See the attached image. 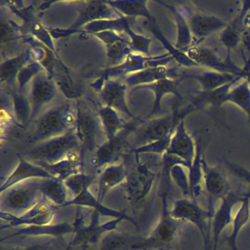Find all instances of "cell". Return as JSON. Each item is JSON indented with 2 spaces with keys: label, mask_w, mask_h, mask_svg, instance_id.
I'll list each match as a JSON object with an SVG mask.
<instances>
[{
  "label": "cell",
  "mask_w": 250,
  "mask_h": 250,
  "mask_svg": "<svg viewBox=\"0 0 250 250\" xmlns=\"http://www.w3.org/2000/svg\"><path fill=\"white\" fill-rule=\"evenodd\" d=\"M76 123L74 131L81 145L82 154L95 152L106 141V135L93 102L78 99L76 102Z\"/></svg>",
  "instance_id": "cell-1"
},
{
  "label": "cell",
  "mask_w": 250,
  "mask_h": 250,
  "mask_svg": "<svg viewBox=\"0 0 250 250\" xmlns=\"http://www.w3.org/2000/svg\"><path fill=\"white\" fill-rule=\"evenodd\" d=\"M76 116V106L74 107L69 102L54 106L36 120V127L29 143L36 145L66 134L74 128Z\"/></svg>",
  "instance_id": "cell-2"
},
{
  "label": "cell",
  "mask_w": 250,
  "mask_h": 250,
  "mask_svg": "<svg viewBox=\"0 0 250 250\" xmlns=\"http://www.w3.org/2000/svg\"><path fill=\"white\" fill-rule=\"evenodd\" d=\"M195 111L190 104L181 109L175 105L171 113L148 119L146 122L143 121L133 132L134 135L131 137L133 143L131 150L162 140L172 134L179 123Z\"/></svg>",
  "instance_id": "cell-3"
},
{
  "label": "cell",
  "mask_w": 250,
  "mask_h": 250,
  "mask_svg": "<svg viewBox=\"0 0 250 250\" xmlns=\"http://www.w3.org/2000/svg\"><path fill=\"white\" fill-rule=\"evenodd\" d=\"M80 210L77 211L74 222V232L72 238L68 246L73 247H89L100 243L105 235L109 232L116 230L118 225L122 221V218L113 219L105 223L101 224L99 222L100 214L95 210H92L89 218L88 223L86 222L85 216Z\"/></svg>",
  "instance_id": "cell-4"
},
{
  "label": "cell",
  "mask_w": 250,
  "mask_h": 250,
  "mask_svg": "<svg viewBox=\"0 0 250 250\" xmlns=\"http://www.w3.org/2000/svg\"><path fill=\"white\" fill-rule=\"evenodd\" d=\"M77 151L82 153L81 145L73 128L63 135L35 145L25 156L35 164H54Z\"/></svg>",
  "instance_id": "cell-5"
},
{
  "label": "cell",
  "mask_w": 250,
  "mask_h": 250,
  "mask_svg": "<svg viewBox=\"0 0 250 250\" xmlns=\"http://www.w3.org/2000/svg\"><path fill=\"white\" fill-rule=\"evenodd\" d=\"M41 180L25 181L2 193L1 211L21 215L44 200L41 189Z\"/></svg>",
  "instance_id": "cell-6"
},
{
  "label": "cell",
  "mask_w": 250,
  "mask_h": 250,
  "mask_svg": "<svg viewBox=\"0 0 250 250\" xmlns=\"http://www.w3.org/2000/svg\"><path fill=\"white\" fill-rule=\"evenodd\" d=\"M181 223L171 216L166 194H162L160 218L151 232L144 237V250H172L181 233Z\"/></svg>",
  "instance_id": "cell-7"
},
{
  "label": "cell",
  "mask_w": 250,
  "mask_h": 250,
  "mask_svg": "<svg viewBox=\"0 0 250 250\" xmlns=\"http://www.w3.org/2000/svg\"><path fill=\"white\" fill-rule=\"evenodd\" d=\"M169 213L174 219L194 225L201 235L203 243L211 241V222L213 216L203 208L197 200L181 198L175 200Z\"/></svg>",
  "instance_id": "cell-8"
},
{
  "label": "cell",
  "mask_w": 250,
  "mask_h": 250,
  "mask_svg": "<svg viewBox=\"0 0 250 250\" xmlns=\"http://www.w3.org/2000/svg\"><path fill=\"white\" fill-rule=\"evenodd\" d=\"M143 121L130 123L124 130L112 140H106L99 147L90 159L91 166L96 170H102L109 165L118 164L125 153V148L130 147L128 138Z\"/></svg>",
  "instance_id": "cell-9"
},
{
  "label": "cell",
  "mask_w": 250,
  "mask_h": 250,
  "mask_svg": "<svg viewBox=\"0 0 250 250\" xmlns=\"http://www.w3.org/2000/svg\"><path fill=\"white\" fill-rule=\"evenodd\" d=\"M56 211V206L45 199L28 211L18 216L1 211V229L50 225Z\"/></svg>",
  "instance_id": "cell-10"
},
{
  "label": "cell",
  "mask_w": 250,
  "mask_h": 250,
  "mask_svg": "<svg viewBox=\"0 0 250 250\" xmlns=\"http://www.w3.org/2000/svg\"><path fill=\"white\" fill-rule=\"evenodd\" d=\"M172 60V57L168 53L151 57L132 52L128 55L122 63L104 70L102 73L100 78L112 80L122 77L124 79L129 74L143 71L146 68L166 66Z\"/></svg>",
  "instance_id": "cell-11"
},
{
  "label": "cell",
  "mask_w": 250,
  "mask_h": 250,
  "mask_svg": "<svg viewBox=\"0 0 250 250\" xmlns=\"http://www.w3.org/2000/svg\"><path fill=\"white\" fill-rule=\"evenodd\" d=\"M140 158L135 156V167L128 172L124 183L127 199L133 205L140 203L148 195L156 178V174L146 164L141 162Z\"/></svg>",
  "instance_id": "cell-12"
},
{
  "label": "cell",
  "mask_w": 250,
  "mask_h": 250,
  "mask_svg": "<svg viewBox=\"0 0 250 250\" xmlns=\"http://www.w3.org/2000/svg\"><path fill=\"white\" fill-rule=\"evenodd\" d=\"M58 92V88L53 78L46 71L35 77L30 83L28 97L32 109L30 124L37 120L46 106L55 100Z\"/></svg>",
  "instance_id": "cell-13"
},
{
  "label": "cell",
  "mask_w": 250,
  "mask_h": 250,
  "mask_svg": "<svg viewBox=\"0 0 250 250\" xmlns=\"http://www.w3.org/2000/svg\"><path fill=\"white\" fill-rule=\"evenodd\" d=\"M187 56L202 68H207L217 72L230 74L235 76H241L245 79V73L243 68H240L234 63L231 58L221 59L217 54L210 48L206 46H190L184 51Z\"/></svg>",
  "instance_id": "cell-14"
},
{
  "label": "cell",
  "mask_w": 250,
  "mask_h": 250,
  "mask_svg": "<svg viewBox=\"0 0 250 250\" xmlns=\"http://www.w3.org/2000/svg\"><path fill=\"white\" fill-rule=\"evenodd\" d=\"M248 191L240 189L231 190L226 194L216 208L211 222L212 250H217L219 237L224 229L232 223L233 208L245 198Z\"/></svg>",
  "instance_id": "cell-15"
},
{
  "label": "cell",
  "mask_w": 250,
  "mask_h": 250,
  "mask_svg": "<svg viewBox=\"0 0 250 250\" xmlns=\"http://www.w3.org/2000/svg\"><path fill=\"white\" fill-rule=\"evenodd\" d=\"M91 86L95 90L100 92L101 97L105 106H109L117 112L127 115L134 121H142L140 118H137L128 108L125 99L128 87L124 82L113 79L104 80L99 78Z\"/></svg>",
  "instance_id": "cell-16"
},
{
  "label": "cell",
  "mask_w": 250,
  "mask_h": 250,
  "mask_svg": "<svg viewBox=\"0 0 250 250\" xmlns=\"http://www.w3.org/2000/svg\"><path fill=\"white\" fill-rule=\"evenodd\" d=\"M181 8L191 30L192 46H195L213 33L222 31L228 24L218 17L194 11L188 7L183 6Z\"/></svg>",
  "instance_id": "cell-17"
},
{
  "label": "cell",
  "mask_w": 250,
  "mask_h": 250,
  "mask_svg": "<svg viewBox=\"0 0 250 250\" xmlns=\"http://www.w3.org/2000/svg\"><path fill=\"white\" fill-rule=\"evenodd\" d=\"M203 182L207 194L209 213L213 216L222 199L231 191L229 182L217 167L207 163L205 156L203 159Z\"/></svg>",
  "instance_id": "cell-18"
},
{
  "label": "cell",
  "mask_w": 250,
  "mask_h": 250,
  "mask_svg": "<svg viewBox=\"0 0 250 250\" xmlns=\"http://www.w3.org/2000/svg\"><path fill=\"white\" fill-rule=\"evenodd\" d=\"M165 154L179 159L187 169L191 167L196 155V142L186 129L184 120L175 128Z\"/></svg>",
  "instance_id": "cell-19"
},
{
  "label": "cell",
  "mask_w": 250,
  "mask_h": 250,
  "mask_svg": "<svg viewBox=\"0 0 250 250\" xmlns=\"http://www.w3.org/2000/svg\"><path fill=\"white\" fill-rule=\"evenodd\" d=\"M238 76L217 72L202 67L178 70V80H196L203 91H211L228 84Z\"/></svg>",
  "instance_id": "cell-20"
},
{
  "label": "cell",
  "mask_w": 250,
  "mask_h": 250,
  "mask_svg": "<svg viewBox=\"0 0 250 250\" xmlns=\"http://www.w3.org/2000/svg\"><path fill=\"white\" fill-rule=\"evenodd\" d=\"M49 178H54L44 168L19 155L18 165L2 183L0 191L2 194L11 187L30 180Z\"/></svg>",
  "instance_id": "cell-21"
},
{
  "label": "cell",
  "mask_w": 250,
  "mask_h": 250,
  "mask_svg": "<svg viewBox=\"0 0 250 250\" xmlns=\"http://www.w3.org/2000/svg\"><path fill=\"white\" fill-rule=\"evenodd\" d=\"M79 11V16L69 30L78 32L80 27H84L93 21L100 20H115L121 17L106 1H87L83 2Z\"/></svg>",
  "instance_id": "cell-22"
},
{
  "label": "cell",
  "mask_w": 250,
  "mask_h": 250,
  "mask_svg": "<svg viewBox=\"0 0 250 250\" xmlns=\"http://www.w3.org/2000/svg\"><path fill=\"white\" fill-rule=\"evenodd\" d=\"M93 35L106 45L108 61L112 66L122 63L128 55L132 53L130 40L123 33L114 30H106Z\"/></svg>",
  "instance_id": "cell-23"
},
{
  "label": "cell",
  "mask_w": 250,
  "mask_h": 250,
  "mask_svg": "<svg viewBox=\"0 0 250 250\" xmlns=\"http://www.w3.org/2000/svg\"><path fill=\"white\" fill-rule=\"evenodd\" d=\"M68 206H77V207L87 208L92 209V210L98 212L100 216L110 217L112 219H120L122 218L125 221L131 222L133 225H136L134 219L128 216L124 210H118L110 208L104 206L102 202L98 200L97 197H95L89 187L84 188L77 197L70 199L62 207Z\"/></svg>",
  "instance_id": "cell-24"
},
{
  "label": "cell",
  "mask_w": 250,
  "mask_h": 250,
  "mask_svg": "<svg viewBox=\"0 0 250 250\" xmlns=\"http://www.w3.org/2000/svg\"><path fill=\"white\" fill-rule=\"evenodd\" d=\"M250 11V1H244L238 14L221 31L219 40L228 51L227 58H231V51L241 43L245 27L246 17Z\"/></svg>",
  "instance_id": "cell-25"
},
{
  "label": "cell",
  "mask_w": 250,
  "mask_h": 250,
  "mask_svg": "<svg viewBox=\"0 0 250 250\" xmlns=\"http://www.w3.org/2000/svg\"><path fill=\"white\" fill-rule=\"evenodd\" d=\"M74 226L68 222L55 224V225H39V226L24 227L16 228L12 233L1 238V241L16 237L49 236L53 238H62L65 235L73 234Z\"/></svg>",
  "instance_id": "cell-26"
},
{
  "label": "cell",
  "mask_w": 250,
  "mask_h": 250,
  "mask_svg": "<svg viewBox=\"0 0 250 250\" xmlns=\"http://www.w3.org/2000/svg\"><path fill=\"white\" fill-rule=\"evenodd\" d=\"M181 80H172V79H163L156 83L146 85L139 86L133 89V92L139 90H147L152 91L154 94V103L153 109L147 116V119H151L152 117L162 113V101L166 95L173 94L178 99H182L181 93L178 90V87L181 84Z\"/></svg>",
  "instance_id": "cell-27"
},
{
  "label": "cell",
  "mask_w": 250,
  "mask_h": 250,
  "mask_svg": "<svg viewBox=\"0 0 250 250\" xmlns=\"http://www.w3.org/2000/svg\"><path fill=\"white\" fill-rule=\"evenodd\" d=\"M163 79L178 80V68H169L166 66L146 68L143 71L129 74L122 79V81L126 84L127 87H134V88L139 86L156 83Z\"/></svg>",
  "instance_id": "cell-28"
},
{
  "label": "cell",
  "mask_w": 250,
  "mask_h": 250,
  "mask_svg": "<svg viewBox=\"0 0 250 250\" xmlns=\"http://www.w3.org/2000/svg\"><path fill=\"white\" fill-rule=\"evenodd\" d=\"M242 80H244L242 77L238 76L230 83L216 90H211V91L200 90L191 98L189 104L196 109V111L204 109L207 106L219 107L222 105L225 104V98L229 90Z\"/></svg>",
  "instance_id": "cell-29"
},
{
  "label": "cell",
  "mask_w": 250,
  "mask_h": 250,
  "mask_svg": "<svg viewBox=\"0 0 250 250\" xmlns=\"http://www.w3.org/2000/svg\"><path fill=\"white\" fill-rule=\"evenodd\" d=\"M101 250H144V238L125 232L113 231L100 241Z\"/></svg>",
  "instance_id": "cell-30"
},
{
  "label": "cell",
  "mask_w": 250,
  "mask_h": 250,
  "mask_svg": "<svg viewBox=\"0 0 250 250\" xmlns=\"http://www.w3.org/2000/svg\"><path fill=\"white\" fill-rule=\"evenodd\" d=\"M128 171L124 163L115 164L104 168L99 177L98 200L103 202L109 191L125 183Z\"/></svg>",
  "instance_id": "cell-31"
},
{
  "label": "cell",
  "mask_w": 250,
  "mask_h": 250,
  "mask_svg": "<svg viewBox=\"0 0 250 250\" xmlns=\"http://www.w3.org/2000/svg\"><path fill=\"white\" fill-rule=\"evenodd\" d=\"M83 162V156L81 152H74L69 156L60 162L54 164L40 163V165L49 172L55 179L63 182L71 175L81 172Z\"/></svg>",
  "instance_id": "cell-32"
},
{
  "label": "cell",
  "mask_w": 250,
  "mask_h": 250,
  "mask_svg": "<svg viewBox=\"0 0 250 250\" xmlns=\"http://www.w3.org/2000/svg\"><path fill=\"white\" fill-rule=\"evenodd\" d=\"M33 60L32 51L26 49L16 56L2 61L1 63L2 83H5L10 88L17 87V77L19 73Z\"/></svg>",
  "instance_id": "cell-33"
},
{
  "label": "cell",
  "mask_w": 250,
  "mask_h": 250,
  "mask_svg": "<svg viewBox=\"0 0 250 250\" xmlns=\"http://www.w3.org/2000/svg\"><path fill=\"white\" fill-rule=\"evenodd\" d=\"M157 2L169 10V12L172 14L176 27V42L175 46L178 50L184 52L192 46L193 43L192 35L185 15L180 7L167 3L163 1H158Z\"/></svg>",
  "instance_id": "cell-34"
},
{
  "label": "cell",
  "mask_w": 250,
  "mask_h": 250,
  "mask_svg": "<svg viewBox=\"0 0 250 250\" xmlns=\"http://www.w3.org/2000/svg\"><path fill=\"white\" fill-rule=\"evenodd\" d=\"M97 112L107 140L116 137L128 125V124L121 119L118 112L109 106H97Z\"/></svg>",
  "instance_id": "cell-35"
},
{
  "label": "cell",
  "mask_w": 250,
  "mask_h": 250,
  "mask_svg": "<svg viewBox=\"0 0 250 250\" xmlns=\"http://www.w3.org/2000/svg\"><path fill=\"white\" fill-rule=\"evenodd\" d=\"M117 12L126 18L144 17L147 21H152L154 17L150 14L146 1L125 0V1H106Z\"/></svg>",
  "instance_id": "cell-36"
},
{
  "label": "cell",
  "mask_w": 250,
  "mask_h": 250,
  "mask_svg": "<svg viewBox=\"0 0 250 250\" xmlns=\"http://www.w3.org/2000/svg\"><path fill=\"white\" fill-rule=\"evenodd\" d=\"M41 189L43 198L55 206L62 207L69 200L65 184L55 178L41 180Z\"/></svg>",
  "instance_id": "cell-37"
},
{
  "label": "cell",
  "mask_w": 250,
  "mask_h": 250,
  "mask_svg": "<svg viewBox=\"0 0 250 250\" xmlns=\"http://www.w3.org/2000/svg\"><path fill=\"white\" fill-rule=\"evenodd\" d=\"M250 188L247 195L241 203L232 221V231L227 238V242L231 250H238L237 239L242 228L248 223L250 219Z\"/></svg>",
  "instance_id": "cell-38"
},
{
  "label": "cell",
  "mask_w": 250,
  "mask_h": 250,
  "mask_svg": "<svg viewBox=\"0 0 250 250\" xmlns=\"http://www.w3.org/2000/svg\"><path fill=\"white\" fill-rule=\"evenodd\" d=\"M203 145L200 139L196 141V155L194 161L191 164L188 170V179H189L190 191H191V198L197 200V197L201 194V184L203 181Z\"/></svg>",
  "instance_id": "cell-39"
},
{
  "label": "cell",
  "mask_w": 250,
  "mask_h": 250,
  "mask_svg": "<svg viewBox=\"0 0 250 250\" xmlns=\"http://www.w3.org/2000/svg\"><path fill=\"white\" fill-rule=\"evenodd\" d=\"M9 92L16 123L21 128H25L30 124L31 118L32 109L29 98L24 93H20L17 87H11Z\"/></svg>",
  "instance_id": "cell-40"
},
{
  "label": "cell",
  "mask_w": 250,
  "mask_h": 250,
  "mask_svg": "<svg viewBox=\"0 0 250 250\" xmlns=\"http://www.w3.org/2000/svg\"><path fill=\"white\" fill-rule=\"evenodd\" d=\"M148 21V28L153 34L160 41L164 47L167 51V53L172 57V59L175 60L180 65H182L184 68H195L200 67L197 63L191 61L185 52L178 50L175 48V45L171 44L170 42L167 40L161 31L159 26L156 22V19Z\"/></svg>",
  "instance_id": "cell-41"
},
{
  "label": "cell",
  "mask_w": 250,
  "mask_h": 250,
  "mask_svg": "<svg viewBox=\"0 0 250 250\" xmlns=\"http://www.w3.org/2000/svg\"><path fill=\"white\" fill-rule=\"evenodd\" d=\"M225 103H231L239 107L247 115L250 128V85L247 80H243L229 90Z\"/></svg>",
  "instance_id": "cell-42"
},
{
  "label": "cell",
  "mask_w": 250,
  "mask_h": 250,
  "mask_svg": "<svg viewBox=\"0 0 250 250\" xmlns=\"http://www.w3.org/2000/svg\"><path fill=\"white\" fill-rule=\"evenodd\" d=\"M43 71H45L43 67L35 60L27 64L20 71L17 77V87L20 93H24V87Z\"/></svg>",
  "instance_id": "cell-43"
},
{
  "label": "cell",
  "mask_w": 250,
  "mask_h": 250,
  "mask_svg": "<svg viewBox=\"0 0 250 250\" xmlns=\"http://www.w3.org/2000/svg\"><path fill=\"white\" fill-rule=\"evenodd\" d=\"M21 27L13 22L11 20L4 18L1 15V46L2 49L8 45H11L16 41H18L20 38H22L21 34Z\"/></svg>",
  "instance_id": "cell-44"
},
{
  "label": "cell",
  "mask_w": 250,
  "mask_h": 250,
  "mask_svg": "<svg viewBox=\"0 0 250 250\" xmlns=\"http://www.w3.org/2000/svg\"><path fill=\"white\" fill-rule=\"evenodd\" d=\"M93 181V177L92 175L80 172L71 175L65 179L63 183L73 198L79 195L84 188L90 187Z\"/></svg>",
  "instance_id": "cell-45"
},
{
  "label": "cell",
  "mask_w": 250,
  "mask_h": 250,
  "mask_svg": "<svg viewBox=\"0 0 250 250\" xmlns=\"http://www.w3.org/2000/svg\"><path fill=\"white\" fill-rule=\"evenodd\" d=\"M186 169L187 168L182 165H174L170 168L168 173L174 184L181 190L185 198H191L189 179Z\"/></svg>",
  "instance_id": "cell-46"
},
{
  "label": "cell",
  "mask_w": 250,
  "mask_h": 250,
  "mask_svg": "<svg viewBox=\"0 0 250 250\" xmlns=\"http://www.w3.org/2000/svg\"><path fill=\"white\" fill-rule=\"evenodd\" d=\"M173 133L169 134L162 140L153 142V143H150V144L146 145V146H141V147H137V148L132 149L130 153H134V156H140V155L145 154V153H153V154L163 156L167 150L168 147H169V143H170L171 138H172Z\"/></svg>",
  "instance_id": "cell-47"
},
{
  "label": "cell",
  "mask_w": 250,
  "mask_h": 250,
  "mask_svg": "<svg viewBox=\"0 0 250 250\" xmlns=\"http://www.w3.org/2000/svg\"><path fill=\"white\" fill-rule=\"evenodd\" d=\"M125 34L129 37L131 49L133 53L141 54L150 56V47L152 39L141 35L137 34L131 27L125 31Z\"/></svg>",
  "instance_id": "cell-48"
},
{
  "label": "cell",
  "mask_w": 250,
  "mask_h": 250,
  "mask_svg": "<svg viewBox=\"0 0 250 250\" xmlns=\"http://www.w3.org/2000/svg\"><path fill=\"white\" fill-rule=\"evenodd\" d=\"M30 32L33 33L32 36L38 39L39 42L47 46L51 50L53 51L55 54H57L55 50V45L52 42V38L50 33L48 30H46L42 24L39 23H33L30 26ZM58 55V54H57Z\"/></svg>",
  "instance_id": "cell-49"
},
{
  "label": "cell",
  "mask_w": 250,
  "mask_h": 250,
  "mask_svg": "<svg viewBox=\"0 0 250 250\" xmlns=\"http://www.w3.org/2000/svg\"><path fill=\"white\" fill-rule=\"evenodd\" d=\"M241 43L244 45V49L247 52L245 65L243 67L244 73H246L250 71V11H249L247 17H246L245 27H244Z\"/></svg>",
  "instance_id": "cell-50"
},
{
  "label": "cell",
  "mask_w": 250,
  "mask_h": 250,
  "mask_svg": "<svg viewBox=\"0 0 250 250\" xmlns=\"http://www.w3.org/2000/svg\"><path fill=\"white\" fill-rule=\"evenodd\" d=\"M227 168L229 169V172L236 177L237 178L245 183V184L250 185V170L247 169L244 167L237 164L232 163V162L226 161L225 162Z\"/></svg>",
  "instance_id": "cell-51"
},
{
  "label": "cell",
  "mask_w": 250,
  "mask_h": 250,
  "mask_svg": "<svg viewBox=\"0 0 250 250\" xmlns=\"http://www.w3.org/2000/svg\"><path fill=\"white\" fill-rule=\"evenodd\" d=\"M46 246L43 244H36L27 247H8L2 248L1 250H43L46 248Z\"/></svg>",
  "instance_id": "cell-52"
},
{
  "label": "cell",
  "mask_w": 250,
  "mask_h": 250,
  "mask_svg": "<svg viewBox=\"0 0 250 250\" xmlns=\"http://www.w3.org/2000/svg\"><path fill=\"white\" fill-rule=\"evenodd\" d=\"M244 80H247L250 85V71L245 73V79Z\"/></svg>",
  "instance_id": "cell-53"
},
{
  "label": "cell",
  "mask_w": 250,
  "mask_h": 250,
  "mask_svg": "<svg viewBox=\"0 0 250 250\" xmlns=\"http://www.w3.org/2000/svg\"><path fill=\"white\" fill-rule=\"evenodd\" d=\"M71 247H70V246L68 245V247H66V249H65V250H71Z\"/></svg>",
  "instance_id": "cell-54"
}]
</instances>
